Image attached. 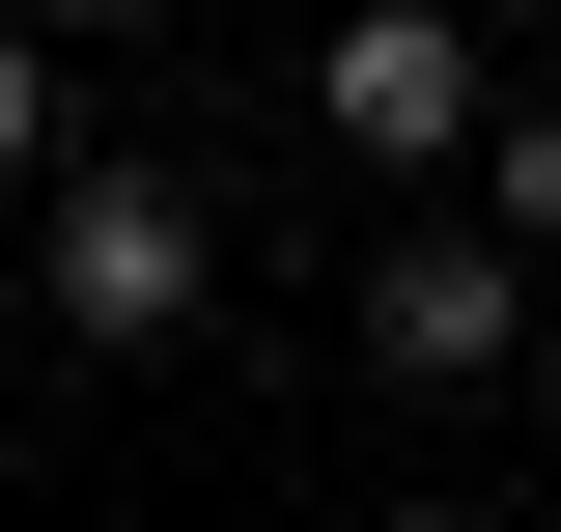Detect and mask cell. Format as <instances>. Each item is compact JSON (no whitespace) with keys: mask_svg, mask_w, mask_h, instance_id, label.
<instances>
[{"mask_svg":"<svg viewBox=\"0 0 561 532\" xmlns=\"http://www.w3.org/2000/svg\"><path fill=\"white\" fill-rule=\"evenodd\" d=\"M309 113H337L365 169H478L505 57H478V0H337V28H309Z\"/></svg>","mask_w":561,"mask_h":532,"instance_id":"obj_2","label":"cell"},{"mask_svg":"<svg viewBox=\"0 0 561 532\" xmlns=\"http://www.w3.org/2000/svg\"><path fill=\"white\" fill-rule=\"evenodd\" d=\"M505 336H534V253L393 197V253H365V365H393V393H505Z\"/></svg>","mask_w":561,"mask_h":532,"instance_id":"obj_3","label":"cell"},{"mask_svg":"<svg viewBox=\"0 0 561 532\" xmlns=\"http://www.w3.org/2000/svg\"><path fill=\"white\" fill-rule=\"evenodd\" d=\"M28 309H57L84 365H140V336H197V309H225V197L169 169V140H84L57 197H28Z\"/></svg>","mask_w":561,"mask_h":532,"instance_id":"obj_1","label":"cell"},{"mask_svg":"<svg viewBox=\"0 0 561 532\" xmlns=\"http://www.w3.org/2000/svg\"><path fill=\"white\" fill-rule=\"evenodd\" d=\"M478 224H505V253H561V84H505V113H478Z\"/></svg>","mask_w":561,"mask_h":532,"instance_id":"obj_4","label":"cell"},{"mask_svg":"<svg viewBox=\"0 0 561 532\" xmlns=\"http://www.w3.org/2000/svg\"><path fill=\"white\" fill-rule=\"evenodd\" d=\"M28 28H57V57H113V28H169V0H28Z\"/></svg>","mask_w":561,"mask_h":532,"instance_id":"obj_6","label":"cell"},{"mask_svg":"<svg viewBox=\"0 0 561 532\" xmlns=\"http://www.w3.org/2000/svg\"><path fill=\"white\" fill-rule=\"evenodd\" d=\"M365 532H505V505H365Z\"/></svg>","mask_w":561,"mask_h":532,"instance_id":"obj_7","label":"cell"},{"mask_svg":"<svg viewBox=\"0 0 561 532\" xmlns=\"http://www.w3.org/2000/svg\"><path fill=\"white\" fill-rule=\"evenodd\" d=\"M84 140H57V28H0V197H57Z\"/></svg>","mask_w":561,"mask_h":532,"instance_id":"obj_5","label":"cell"},{"mask_svg":"<svg viewBox=\"0 0 561 532\" xmlns=\"http://www.w3.org/2000/svg\"><path fill=\"white\" fill-rule=\"evenodd\" d=\"M505 28H561V0H505Z\"/></svg>","mask_w":561,"mask_h":532,"instance_id":"obj_8","label":"cell"}]
</instances>
